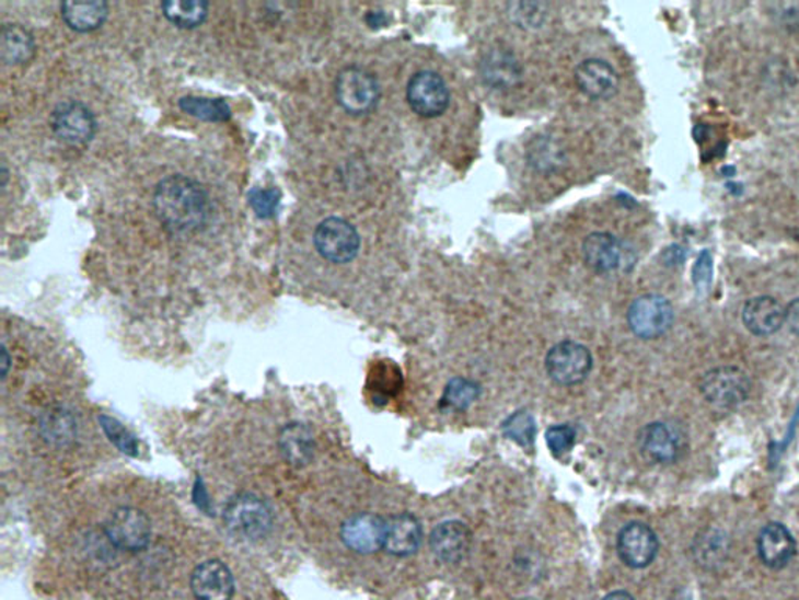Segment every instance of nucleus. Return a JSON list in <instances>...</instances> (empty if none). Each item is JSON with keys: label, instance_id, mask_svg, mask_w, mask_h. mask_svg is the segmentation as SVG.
I'll list each match as a JSON object with an SVG mask.
<instances>
[{"label": "nucleus", "instance_id": "23", "mask_svg": "<svg viewBox=\"0 0 799 600\" xmlns=\"http://www.w3.org/2000/svg\"><path fill=\"white\" fill-rule=\"evenodd\" d=\"M61 18L71 31L90 33L99 31L108 20L109 7L106 2L61 3Z\"/></svg>", "mask_w": 799, "mask_h": 600}, {"label": "nucleus", "instance_id": "6", "mask_svg": "<svg viewBox=\"0 0 799 600\" xmlns=\"http://www.w3.org/2000/svg\"><path fill=\"white\" fill-rule=\"evenodd\" d=\"M592 354L584 344L560 342L548 350L545 369L553 382L563 386L584 382L592 371Z\"/></svg>", "mask_w": 799, "mask_h": 600}, {"label": "nucleus", "instance_id": "14", "mask_svg": "<svg viewBox=\"0 0 799 600\" xmlns=\"http://www.w3.org/2000/svg\"><path fill=\"white\" fill-rule=\"evenodd\" d=\"M190 590L199 600H232L234 595L232 570L219 559H208L190 574Z\"/></svg>", "mask_w": 799, "mask_h": 600}, {"label": "nucleus", "instance_id": "3", "mask_svg": "<svg viewBox=\"0 0 799 600\" xmlns=\"http://www.w3.org/2000/svg\"><path fill=\"white\" fill-rule=\"evenodd\" d=\"M335 94L337 104L348 115L362 116L379 105L381 88L377 77L368 69L347 66L336 77Z\"/></svg>", "mask_w": 799, "mask_h": 600}, {"label": "nucleus", "instance_id": "27", "mask_svg": "<svg viewBox=\"0 0 799 600\" xmlns=\"http://www.w3.org/2000/svg\"><path fill=\"white\" fill-rule=\"evenodd\" d=\"M178 107L186 115L205 123H225L232 118V108L225 99L186 96L180 99Z\"/></svg>", "mask_w": 799, "mask_h": 600}, {"label": "nucleus", "instance_id": "19", "mask_svg": "<svg viewBox=\"0 0 799 600\" xmlns=\"http://www.w3.org/2000/svg\"><path fill=\"white\" fill-rule=\"evenodd\" d=\"M743 324L757 336H769L786 324V309L775 298L759 296L748 300L742 311Z\"/></svg>", "mask_w": 799, "mask_h": 600}, {"label": "nucleus", "instance_id": "4", "mask_svg": "<svg viewBox=\"0 0 799 600\" xmlns=\"http://www.w3.org/2000/svg\"><path fill=\"white\" fill-rule=\"evenodd\" d=\"M104 532L113 547L128 554L144 551L152 540L149 516L135 507L116 508L106 521Z\"/></svg>", "mask_w": 799, "mask_h": 600}, {"label": "nucleus", "instance_id": "15", "mask_svg": "<svg viewBox=\"0 0 799 600\" xmlns=\"http://www.w3.org/2000/svg\"><path fill=\"white\" fill-rule=\"evenodd\" d=\"M759 558L769 569H783L797 555V541L787 527L779 522L767 524L759 533Z\"/></svg>", "mask_w": 799, "mask_h": 600}, {"label": "nucleus", "instance_id": "9", "mask_svg": "<svg viewBox=\"0 0 799 600\" xmlns=\"http://www.w3.org/2000/svg\"><path fill=\"white\" fill-rule=\"evenodd\" d=\"M674 311L663 296L645 295L637 298L628 310V325L641 339H656L672 327Z\"/></svg>", "mask_w": 799, "mask_h": 600}, {"label": "nucleus", "instance_id": "10", "mask_svg": "<svg viewBox=\"0 0 799 600\" xmlns=\"http://www.w3.org/2000/svg\"><path fill=\"white\" fill-rule=\"evenodd\" d=\"M406 101L421 118H438L449 108V86L438 72H416L406 86Z\"/></svg>", "mask_w": 799, "mask_h": 600}, {"label": "nucleus", "instance_id": "5", "mask_svg": "<svg viewBox=\"0 0 799 600\" xmlns=\"http://www.w3.org/2000/svg\"><path fill=\"white\" fill-rule=\"evenodd\" d=\"M314 246L326 262L344 265L357 258L361 238L358 230L343 218H326L314 232Z\"/></svg>", "mask_w": 799, "mask_h": 600}, {"label": "nucleus", "instance_id": "31", "mask_svg": "<svg viewBox=\"0 0 799 600\" xmlns=\"http://www.w3.org/2000/svg\"><path fill=\"white\" fill-rule=\"evenodd\" d=\"M281 194L278 189L255 188L248 193V204L255 215L262 219H270L277 215Z\"/></svg>", "mask_w": 799, "mask_h": 600}, {"label": "nucleus", "instance_id": "7", "mask_svg": "<svg viewBox=\"0 0 799 600\" xmlns=\"http://www.w3.org/2000/svg\"><path fill=\"white\" fill-rule=\"evenodd\" d=\"M55 137L72 148L90 145L97 131V120L88 105L80 101H65L50 115Z\"/></svg>", "mask_w": 799, "mask_h": 600}, {"label": "nucleus", "instance_id": "37", "mask_svg": "<svg viewBox=\"0 0 799 600\" xmlns=\"http://www.w3.org/2000/svg\"><path fill=\"white\" fill-rule=\"evenodd\" d=\"M523 7H525V9H528V10L533 11L534 9H536L537 5L531 7L530 3H523ZM520 18H522V20H523V18H526V25H530V16H528V14L522 13V11H520Z\"/></svg>", "mask_w": 799, "mask_h": 600}, {"label": "nucleus", "instance_id": "21", "mask_svg": "<svg viewBox=\"0 0 799 600\" xmlns=\"http://www.w3.org/2000/svg\"><path fill=\"white\" fill-rule=\"evenodd\" d=\"M479 69H482L484 82L495 90H508V88L516 86L522 77V69L514 55L503 49H494L484 55Z\"/></svg>", "mask_w": 799, "mask_h": 600}, {"label": "nucleus", "instance_id": "24", "mask_svg": "<svg viewBox=\"0 0 799 600\" xmlns=\"http://www.w3.org/2000/svg\"><path fill=\"white\" fill-rule=\"evenodd\" d=\"M39 431L44 440L55 448H65L71 445L77 438L79 424L72 415L71 409L65 407H54L49 412L44 413L39 419Z\"/></svg>", "mask_w": 799, "mask_h": 600}, {"label": "nucleus", "instance_id": "36", "mask_svg": "<svg viewBox=\"0 0 799 600\" xmlns=\"http://www.w3.org/2000/svg\"><path fill=\"white\" fill-rule=\"evenodd\" d=\"M603 600H636L628 591H612Z\"/></svg>", "mask_w": 799, "mask_h": 600}, {"label": "nucleus", "instance_id": "26", "mask_svg": "<svg viewBox=\"0 0 799 600\" xmlns=\"http://www.w3.org/2000/svg\"><path fill=\"white\" fill-rule=\"evenodd\" d=\"M161 11L178 28H197L207 21L210 3L201 0H175L161 3Z\"/></svg>", "mask_w": 799, "mask_h": 600}, {"label": "nucleus", "instance_id": "13", "mask_svg": "<svg viewBox=\"0 0 799 600\" xmlns=\"http://www.w3.org/2000/svg\"><path fill=\"white\" fill-rule=\"evenodd\" d=\"M340 538L343 543L357 554H375L384 549L386 519L373 514L350 516L340 527Z\"/></svg>", "mask_w": 799, "mask_h": 600}, {"label": "nucleus", "instance_id": "17", "mask_svg": "<svg viewBox=\"0 0 799 600\" xmlns=\"http://www.w3.org/2000/svg\"><path fill=\"white\" fill-rule=\"evenodd\" d=\"M575 82L581 93L590 99H610L617 93L618 76L607 61L590 58L575 71Z\"/></svg>", "mask_w": 799, "mask_h": 600}, {"label": "nucleus", "instance_id": "35", "mask_svg": "<svg viewBox=\"0 0 799 600\" xmlns=\"http://www.w3.org/2000/svg\"><path fill=\"white\" fill-rule=\"evenodd\" d=\"M786 324L794 335L799 336V298L791 300L786 307Z\"/></svg>", "mask_w": 799, "mask_h": 600}, {"label": "nucleus", "instance_id": "1", "mask_svg": "<svg viewBox=\"0 0 799 600\" xmlns=\"http://www.w3.org/2000/svg\"><path fill=\"white\" fill-rule=\"evenodd\" d=\"M153 210L164 229L177 235L200 232L210 222V194L194 178L169 175L157 185Z\"/></svg>", "mask_w": 799, "mask_h": 600}, {"label": "nucleus", "instance_id": "11", "mask_svg": "<svg viewBox=\"0 0 799 600\" xmlns=\"http://www.w3.org/2000/svg\"><path fill=\"white\" fill-rule=\"evenodd\" d=\"M702 391L714 407L734 408L745 402L750 394V380L740 369L726 366L713 369L703 377Z\"/></svg>", "mask_w": 799, "mask_h": 600}, {"label": "nucleus", "instance_id": "20", "mask_svg": "<svg viewBox=\"0 0 799 600\" xmlns=\"http://www.w3.org/2000/svg\"><path fill=\"white\" fill-rule=\"evenodd\" d=\"M419 519L410 514H399L386 519V540L384 549L394 557L405 558L416 554L421 544Z\"/></svg>", "mask_w": 799, "mask_h": 600}, {"label": "nucleus", "instance_id": "8", "mask_svg": "<svg viewBox=\"0 0 799 600\" xmlns=\"http://www.w3.org/2000/svg\"><path fill=\"white\" fill-rule=\"evenodd\" d=\"M639 448L641 455L651 463H676L687 450V435L683 427L659 420V423L648 424L641 429Z\"/></svg>", "mask_w": 799, "mask_h": 600}, {"label": "nucleus", "instance_id": "34", "mask_svg": "<svg viewBox=\"0 0 799 600\" xmlns=\"http://www.w3.org/2000/svg\"><path fill=\"white\" fill-rule=\"evenodd\" d=\"M710 276H713V258H710L709 252H703L694 269L695 284L698 287L703 284H709Z\"/></svg>", "mask_w": 799, "mask_h": 600}, {"label": "nucleus", "instance_id": "2", "mask_svg": "<svg viewBox=\"0 0 799 600\" xmlns=\"http://www.w3.org/2000/svg\"><path fill=\"white\" fill-rule=\"evenodd\" d=\"M223 524L233 536L259 541L273 533L274 514L262 497L240 494L223 510Z\"/></svg>", "mask_w": 799, "mask_h": 600}, {"label": "nucleus", "instance_id": "32", "mask_svg": "<svg viewBox=\"0 0 799 600\" xmlns=\"http://www.w3.org/2000/svg\"><path fill=\"white\" fill-rule=\"evenodd\" d=\"M545 440H547L549 450L555 455H560V453H566L574 448L575 440H577V430L568 424H559V426L549 427Z\"/></svg>", "mask_w": 799, "mask_h": 600}, {"label": "nucleus", "instance_id": "25", "mask_svg": "<svg viewBox=\"0 0 799 600\" xmlns=\"http://www.w3.org/2000/svg\"><path fill=\"white\" fill-rule=\"evenodd\" d=\"M280 448L285 459L292 464H305L313 459V434L302 424H289L281 431Z\"/></svg>", "mask_w": 799, "mask_h": 600}, {"label": "nucleus", "instance_id": "22", "mask_svg": "<svg viewBox=\"0 0 799 600\" xmlns=\"http://www.w3.org/2000/svg\"><path fill=\"white\" fill-rule=\"evenodd\" d=\"M35 38L21 24H5L0 32V57L9 66L28 64L35 55Z\"/></svg>", "mask_w": 799, "mask_h": 600}, {"label": "nucleus", "instance_id": "29", "mask_svg": "<svg viewBox=\"0 0 799 600\" xmlns=\"http://www.w3.org/2000/svg\"><path fill=\"white\" fill-rule=\"evenodd\" d=\"M503 434L509 440L517 442L523 448L533 445L536 440L537 426L534 416L526 409H519L508 416L503 423Z\"/></svg>", "mask_w": 799, "mask_h": 600}, {"label": "nucleus", "instance_id": "12", "mask_svg": "<svg viewBox=\"0 0 799 600\" xmlns=\"http://www.w3.org/2000/svg\"><path fill=\"white\" fill-rule=\"evenodd\" d=\"M617 552L628 568H647L658 557V536L650 526L637 521L629 522L618 533Z\"/></svg>", "mask_w": 799, "mask_h": 600}, {"label": "nucleus", "instance_id": "16", "mask_svg": "<svg viewBox=\"0 0 799 600\" xmlns=\"http://www.w3.org/2000/svg\"><path fill=\"white\" fill-rule=\"evenodd\" d=\"M471 543V529L456 519L435 527L430 538L432 554L443 563H460L467 555Z\"/></svg>", "mask_w": 799, "mask_h": 600}, {"label": "nucleus", "instance_id": "33", "mask_svg": "<svg viewBox=\"0 0 799 600\" xmlns=\"http://www.w3.org/2000/svg\"><path fill=\"white\" fill-rule=\"evenodd\" d=\"M104 427L112 437V441H115L116 446H119L124 452L137 453V442L127 430H124L120 424H117L115 419L104 418Z\"/></svg>", "mask_w": 799, "mask_h": 600}, {"label": "nucleus", "instance_id": "28", "mask_svg": "<svg viewBox=\"0 0 799 600\" xmlns=\"http://www.w3.org/2000/svg\"><path fill=\"white\" fill-rule=\"evenodd\" d=\"M479 393H482V390L474 380L456 377V379L450 380L449 385L443 390L441 404L445 409L465 412L479 397Z\"/></svg>", "mask_w": 799, "mask_h": 600}, {"label": "nucleus", "instance_id": "18", "mask_svg": "<svg viewBox=\"0 0 799 600\" xmlns=\"http://www.w3.org/2000/svg\"><path fill=\"white\" fill-rule=\"evenodd\" d=\"M582 258L590 269L600 274L615 273L623 266L625 249L621 241L606 232L592 233L582 243Z\"/></svg>", "mask_w": 799, "mask_h": 600}, {"label": "nucleus", "instance_id": "30", "mask_svg": "<svg viewBox=\"0 0 799 600\" xmlns=\"http://www.w3.org/2000/svg\"><path fill=\"white\" fill-rule=\"evenodd\" d=\"M402 385L403 379L398 369L392 365H381L370 377L369 390L375 401L387 402L402 390Z\"/></svg>", "mask_w": 799, "mask_h": 600}]
</instances>
